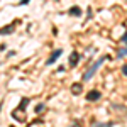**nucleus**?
I'll use <instances>...</instances> for the list:
<instances>
[{"instance_id": "nucleus-1", "label": "nucleus", "mask_w": 127, "mask_h": 127, "mask_svg": "<svg viewBox=\"0 0 127 127\" xmlns=\"http://www.w3.org/2000/svg\"><path fill=\"white\" fill-rule=\"evenodd\" d=\"M27 103H29V98H22L19 107L12 112V117L17 119L19 122H26V120H27V114H26V105H27Z\"/></svg>"}, {"instance_id": "nucleus-8", "label": "nucleus", "mask_w": 127, "mask_h": 127, "mask_svg": "<svg viewBox=\"0 0 127 127\" xmlns=\"http://www.w3.org/2000/svg\"><path fill=\"white\" fill-rule=\"evenodd\" d=\"M68 12H69V15H75V17H80V15H81V9L76 7V5H75V7H71Z\"/></svg>"}, {"instance_id": "nucleus-3", "label": "nucleus", "mask_w": 127, "mask_h": 127, "mask_svg": "<svg viewBox=\"0 0 127 127\" xmlns=\"http://www.w3.org/2000/svg\"><path fill=\"white\" fill-rule=\"evenodd\" d=\"M61 54H63V51H61V49H56V51H54V53H53V54H51V56L48 58L46 64H53V63H54V61H56V59H58Z\"/></svg>"}, {"instance_id": "nucleus-6", "label": "nucleus", "mask_w": 127, "mask_h": 127, "mask_svg": "<svg viewBox=\"0 0 127 127\" xmlns=\"http://www.w3.org/2000/svg\"><path fill=\"white\" fill-rule=\"evenodd\" d=\"M78 59H80V54L76 51H73L71 56H69V66H76L78 64Z\"/></svg>"}, {"instance_id": "nucleus-4", "label": "nucleus", "mask_w": 127, "mask_h": 127, "mask_svg": "<svg viewBox=\"0 0 127 127\" xmlns=\"http://www.w3.org/2000/svg\"><path fill=\"white\" fill-rule=\"evenodd\" d=\"M98 98H100V92H97V90H92V92L87 93V100L88 102H95V100H98Z\"/></svg>"}, {"instance_id": "nucleus-11", "label": "nucleus", "mask_w": 127, "mask_h": 127, "mask_svg": "<svg viewBox=\"0 0 127 127\" xmlns=\"http://www.w3.org/2000/svg\"><path fill=\"white\" fill-rule=\"evenodd\" d=\"M93 127H112V124H97V126Z\"/></svg>"}, {"instance_id": "nucleus-14", "label": "nucleus", "mask_w": 127, "mask_h": 127, "mask_svg": "<svg viewBox=\"0 0 127 127\" xmlns=\"http://www.w3.org/2000/svg\"><path fill=\"white\" fill-rule=\"evenodd\" d=\"M31 0H20V5H24V3H29Z\"/></svg>"}, {"instance_id": "nucleus-13", "label": "nucleus", "mask_w": 127, "mask_h": 127, "mask_svg": "<svg viewBox=\"0 0 127 127\" xmlns=\"http://www.w3.org/2000/svg\"><path fill=\"white\" fill-rule=\"evenodd\" d=\"M122 42H126V44H127V32L124 34V36H122Z\"/></svg>"}, {"instance_id": "nucleus-9", "label": "nucleus", "mask_w": 127, "mask_h": 127, "mask_svg": "<svg viewBox=\"0 0 127 127\" xmlns=\"http://www.w3.org/2000/svg\"><path fill=\"white\" fill-rule=\"evenodd\" d=\"M124 56H127V46L122 48V49H119V53H117V58H124Z\"/></svg>"}, {"instance_id": "nucleus-12", "label": "nucleus", "mask_w": 127, "mask_h": 127, "mask_svg": "<svg viewBox=\"0 0 127 127\" xmlns=\"http://www.w3.org/2000/svg\"><path fill=\"white\" fill-rule=\"evenodd\" d=\"M122 73L127 76V64H124V66H122Z\"/></svg>"}, {"instance_id": "nucleus-2", "label": "nucleus", "mask_w": 127, "mask_h": 127, "mask_svg": "<svg viewBox=\"0 0 127 127\" xmlns=\"http://www.w3.org/2000/svg\"><path fill=\"white\" fill-rule=\"evenodd\" d=\"M105 59H108V56H102V58L98 59L97 63H93V64H92V66H90V68H88L87 71H85V75H83V80H85V81L92 80V76L95 75V71H97V69L100 68V64H102V63H103Z\"/></svg>"}, {"instance_id": "nucleus-5", "label": "nucleus", "mask_w": 127, "mask_h": 127, "mask_svg": "<svg viewBox=\"0 0 127 127\" xmlns=\"http://www.w3.org/2000/svg\"><path fill=\"white\" fill-rule=\"evenodd\" d=\"M81 92H83V85L81 83H73L71 85V93L73 95H80Z\"/></svg>"}, {"instance_id": "nucleus-10", "label": "nucleus", "mask_w": 127, "mask_h": 127, "mask_svg": "<svg viewBox=\"0 0 127 127\" xmlns=\"http://www.w3.org/2000/svg\"><path fill=\"white\" fill-rule=\"evenodd\" d=\"M42 110H44V103H39V105L36 107V112L39 114V112H42Z\"/></svg>"}, {"instance_id": "nucleus-7", "label": "nucleus", "mask_w": 127, "mask_h": 127, "mask_svg": "<svg viewBox=\"0 0 127 127\" xmlns=\"http://www.w3.org/2000/svg\"><path fill=\"white\" fill-rule=\"evenodd\" d=\"M14 29H15V24L12 22L7 27H2V29H0V34H10V32H14Z\"/></svg>"}]
</instances>
